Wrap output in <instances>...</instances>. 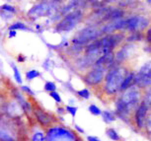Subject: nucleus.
Returning a JSON list of instances; mask_svg holds the SVG:
<instances>
[{"mask_svg":"<svg viewBox=\"0 0 151 141\" xmlns=\"http://www.w3.org/2000/svg\"><path fill=\"white\" fill-rule=\"evenodd\" d=\"M38 76H40V72L37 71V70H31V71H28L26 73V77L28 80H33Z\"/></svg>","mask_w":151,"mask_h":141,"instance_id":"nucleus-14","label":"nucleus"},{"mask_svg":"<svg viewBox=\"0 0 151 141\" xmlns=\"http://www.w3.org/2000/svg\"><path fill=\"white\" fill-rule=\"evenodd\" d=\"M102 117H103V120H105V122H108V123L112 122L116 120L115 117H114V115L109 112H102Z\"/></svg>","mask_w":151,"mask_h":141,"instance_id":"nucleus-12","label":"nucleus"},{"mask_svg":"<svg viewBox=\"0 0 151 141\" xmlns=\"http://www.w3.org/2000/svg\"><path fill=\"white\" fill-rule=\"evenodd\" d=\"M2 10H5V11H9V12H15V8L13 6H10V5H3V6L1 7Z\"/></svg>","mask_w":151,"mask_h":141,"instance_id":"nucleus-22","label":"nucleus"},{"mask_svg":"<svg viewBox=\"0 0 151 141\" xmlns=\"http://www.w3.org/2000/svg\"><path fill=\"white\" fill-rule=\"evenodd\" d=\"M107 70H109L106 66L102 65V64H94L89 71L86 73V75L84 76V81L88 85L90 86H98L99 84L104 82L105 76L107 74Z\"/></svg>","mask_w":151,"mask_h":141,"instance_id":"nucleus-4","label":"nucleus"},{"mask_svg":"<svg viewBox=\"0 0 151 141\" xmlns=\"http://www.w3.org/2000/svg\"><path fill=\"white\" fill-rule=\"evenodd\" d=\"M35 114H36V117H38V120L42 125L45 126L48 125V122H50V117H48V115L45 114V112H42V110L37 109L35 110Z\"/></svg>","mask_w":151,"mask_h":141,"instance_id":"nucleus-10","label":"nucleus"},{"mask_svg":"<svg viewBox=\"0 0 151 141\" xmlns=\"http://www.w3.org/2000/svg\"><path fill=\"white\" fill-rule=\"evenodd\" d=\"M87 140L88 141H100L99 139H97L96 137H93V136H88L87 137Z\"/></svg>","mask_w":151,"mask_h":141,"instance_id":"nucleus-25","label":"nucleus"},{"mask_svg":"<svg viewBox=\"0 0 151 141\" xmlns=\"http://www.w3.org/2000/svg\"><path fill=\"white\" fill-rule=\"evenodd\" d=\"M82 18H83V13L81 10L76 9L71 11L59 22L58 27H56V30L59 32H69L80 23Z\"/></svg>","mask_w":151,"mask_h":141,"instance_id":"nucleus-3","label":"nucleus"},{"mask_svg":"<svg viewBox=\"0 0 151 141\" xmlns=\"http://www.w3.org/2000/svg\"><path fill=\"white\" fill-rule=\"evenodd\" d=\"M135 84V75L133 74L132 72H129V74L127 75V77L124 78V82H122V86H121V92L125 91L127 89H129V87H132V85Z\"/></svg>","mask_w":151,"mask_h":141,"instance_id":"nucleus-9","label":"nucleus"},{"mask_svg":"<svg viewBox=\"0 0 151 141\" xmlns=\"http://www.w3.org/2000/svg\"><path fill=\"white\" fill-rule=\"evenodd\" d=\"M75 129H76V130H77L78 132H80V133H84V130H83L82 128L79 127L78 125H75Z\"/></svg>","mask_w":151,"mask_h":141,"instance_id":"nucleus-26","label":"nucleus"},{"mask_svg":"<svg viewBox=\"0 0 151 141\" xmlns=\"http://www.w3.org/2000/svg\"><path fill=\"white\" fill-rule=\"evenodd\" d=\"M12 68H13V71H14V78L16 79L17 83L21 84L22 83V78H21V75H20V73L18 71V68H17L14 64H12Z\"/></svg>","mask_w":151,"mask_h":141,"instance_id":"nucleus-15","label":"nucleus"},{"mask_svg":"<svg viewBox=\"0 0 151 141\" xmlns=\"http://www.w3.org/2000/svg\"><path fill=\"white\" fill-rule=\"evenodd\" d=\"M66 112H69V114L72 115V117H75L76 112H77V108H74V107H66Z\"/></svg>","mask_w":151,"mask_h":141,"instance_id":"nucleus-21","label":"nucleus"},{"mask_svg":"<svg viewBox=\"0 0 151 141\" xmlns=\"http://www.w3.org/2000/svg\"><path fill=\"white\" fill-rule=\"evenodd\" d=\"M9 30H14V31H16V30H24V31H27L28 30V28L25 26V24H23V23H16V24H14V25H11V26L9 27Z\"/></svg>","mask_w":151,"mask_h":141,"instance_id":"nucleus-13","label":"nucleus"},{"mask_svg":"<svg viewBox=\"0 0 151 141\" xmlns=\"http://www.w3.org/2000/svg\"><path fill=\"white\" fill-rule=\"evenodd\" d=\"M103 37L102 29H100L97 26H89L84 28L80 32L77 33L72 39V43L78 46H87L92 42L100 39Z\"/></svg>","mask_w":151,"mask_h":141,"instance_id":"nucleus-2","label":"nucleus"},{"mask_svg":"<svg viewBox=\"0 0 151 141\" xmlns=\"http://www.w3.org/2000/svg\"><path fill=\"white\" fill-rule=\"evenodd\" d=\"M22 90H23V91H25V92H27L28 94H30L31 96L34 95V92H32V90H31L30 88H28L27 86H22Z\"/></svg>","mask_w":151,"mask_h":141,"instance_id":"nucleus-23","label":"nucleus"},{"mask_svg":"<svg viewBox=\"0 0 151 141\" xmlns=\"http://www.w3.org/2000/svg\"><path fill=\"white\" fill-rule=\"evenodd\" d=\"M16 31H14V30H11L10 32H9V38H13V37H15L16 36Z\"/></svg>","mask_w":151,"mask_h":141,"instance_id":"nucleus-24","label":"nucleus"},{"mask_svg":"<svg viewBox=\"0 0 151 141\" xmlns=\"http://www.w3.org/2000/svg\"><path fill=\"white\" fill-rule=\"evenodd\" d=\"M149 26V20L143 15H133L124 19V30L130 33L142 32Z\"/></svg>","mask_w":151,"mask_h":141,"instance_id":"nucleus-5","label":"nucleus"},{"mask_svg":"<svg viewBox=\"0 0 151 141\" xmlns=\"http://www.w3.org/2000/svg\"><path fill=\"white\" fill-rule=\"evenodd\" d=\"M144 39L147 42L148 44H151V28H148V29L145 31V33H144Z\"/></svg>","mask_w":151,"mask_h":141,"instance_id":"nucleus-19","label":"nucleus"},{"mask_svg":"<svg viewBox=\"0 0 151 141\" xmlns=\"http://www.w3.org/2000/svg\"><path fill=\"white\" fill-rule=\"evenodd\" d=\"M147 111H148V106L142 101L141 104L139 105L137 110H136L134 112V122H135L136 126H137L139 129H141L143 127L144 120L147 115Z\"/></svg>","mask_w":151,"mask_h":141,"instance_id":"nucleus-7","label":"nucleus"},{"mask_svg":"<svg viewBox=\"0 0 151 141\" xmlns=\"http://www.w3.org/2000/svg\"><path fill=\"white\" fill-rule=\"evenodd\" d=\"M107 135H108V137L111 138V139L114 141H122V138L119 136V134L113 128L107 129Z\"/></svg>","mask_w":151,"mask_h":141,"instance_id":"nucleus-11","label":"nucleus"},{"mask_svg":"<svg viewBox=\"0 0 151 141\" xmlns=\"http://www.w3.org/2000/svg\"><path fill=\"white\" fill-rule=\"evenodd\" d=\"M45 91H47V92H52V91H55V89H56V85H55V83H53V82H47L45 84Z\"/></svg>","mask_w":151,"mask_h":141,"instance_id":"nucleus-16","label":"nucleus"},{"mask_svg":"<svg viewBox=\"0 0 151 141\" xmlns=\"http://www.w3.org/2000/svg\"><path fill=\"white\" fill-rule=\"evenodd\" d=\"M129 73L127 68L122 63H116L113 65L105 76L103 85L105 93L107 95H116L121 90L122 84Z\"/></svg>","mask_w":151,"mask_h":141,"instance_id":"nucleus-1","label":"nucleus"},{"mask_svg":"<svg viewBox=\"0 0 151 141\" xmlns=\"http://www.w3.org/2000/svg\"><path fill=\"white\" fill-rule=\"evenodd\" d=\"M77 95L80 96L81 98L86 99V100H87V99H89V97H90V92L88 91L87 89H83V90H80V91H78Z\"/></svg>","mask_w":151,"mask_h":141,"instance_id":"nucleus-18","label":"nucleus"},{"mask_svg":"<svg viewBox=\"0 0 151 141\" xmlns=\"http://www.w3.org/2000/svg\"><path fill=\"white\" fill-rule=\"evenodd\" d=\"M50 96L53 99V100H55L58 103H60L61 102V98H60V96H59V94H58V92H55V91L50 92Z\"/></svg>","mask_w":151,"mask_h":141,"instance_id":"nucleus-20","label":"nucleus"},{"mask_svg":"<svg viewBox=\"0 0 151 141\" xmlns=\"http://www.w3.org/2000/svg\"><path fill=\"white\" fill-rule=\"evenodd\" d=\"M89 112L93 115H102V112L100 111V109L97 106H95V105H91L89 107Z\"/></svg>","mask_w":151,"mask_h":141,"instance_id":"nucleus-17","label":"nucleus"},{"mask_svg":"<svg viewBox=\"0 0 151 141\" xmlns=\"http://www.w3.org/2000/svg\"><path fill=\"white\" fill-rule=\"evenodd\" d=\"M151 84V61L146 62L135 75V85L139 88H145Z\"/></svg>","mask_w":151,"mask_h":141,"instance_id":"nucleus-6","label":"nucleus"},{"mask_svg":"<svg viewBox=\"0 0 151 141\" xmlns=\"http://www.w3.org/2000/svg\"><path fill=\"white\" fill-rule=\"evenodd\" d=\"M50 9H52V7H50V5L48 3H41L36 5L35 7H33L29 11V15L33 17H42L50 13Z\"/></svg>","mask_w":151,"mask_h":141,"instance_id":"nucleus-8","label":"nucleus"}]
</instances>
